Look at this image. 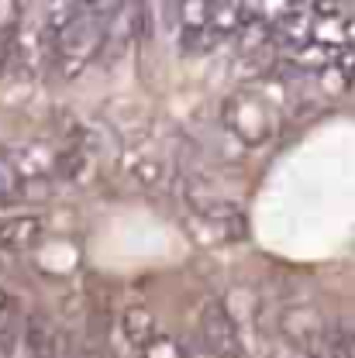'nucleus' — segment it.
<instances>
[{
	"label": "nucleus",
	"instance_id": "obj_1",
	"mask_svg": "<svg viewBox=\"0 0 355 358\" xmlns=\"http://www.w3.org/2000/svg\"><path fill=\"white\" fill-rule=\"evenodd\" d=\"M100 10H104V3L100 7H83L76 14V21L55 38V62L62 66L66 76H76L107 42L111 14H100Z\"/></svg>",
	"mask_w": 355,
	"mask_h": 358
},
{
	"label": "nucleus",
	"instance_id": "obj_2",
	"mask_svg": "<svg viewBox=\"0 0 355 358\" xmlns=\"http://www.w3.org/2000/svg\"><path fill=\"white\" fill-rule=\"evenodd\" d=\"M276 331L279 338L297 352V358H307L324 352L335 341V327L328 324V317L317 310L314 303H290L276 317Z\"/></svg>",
	"mask_w": 355,
	"mask_h": 358
},
{
	"label": "nucleus",
	"instance_id": "obj_3",
	"mask_svg": "<svg viewBox=\"0 0 355 358\" xmlns=\"http://www.w3.org/2000/svg\"><path fill=\"white\" fill-rule=\"evenodd\" d=\"M200 338L214 358H238L242 352V334L235 327V317L224 300H207L200 307Z\"/></svg>",
	"mask_w": 355,
	"mask_h": 358
},
{
	"label": "nucleus",
	"instance_id": "obj_4",
	"mask_svg": "<svg viewBox=\"0 0 355 358\" xmlns=\"http://www.w3.org/2000/svg\"><path fill=\"white\" fill-rule=\"evenodd\" d=\"M42 231H45V224L35 214L7 217V221H0V248L4 252H32L42 241Z\"/></svg>",
	"mask_w": 355,
	"mask_h": 358
},
{
	"label": "nucleus",
	"instance_id": "obj_5",
	"mask_svg": "<svg viewBox=\"0 0 355 358\" xmlns=\"http://www.w3.org/2000/svg\"><path fill=\"white\" fill-rule=\"evenodd\" d=\"M121 327H125V338H128L132 345H138L141 352L159 338V331H155V317H152V310H145V307H132V310H125Z\"/></svg>",
	"mask_w": 355,
	"mask_h": 358
},
{
	"label": "nucleus",
	"instance_id": "obj_6",
	"mask_svg": "<svg viewBox=\"0 0 355 358\" xmlns=\"http://www.w3.org/2000/svg\"><path fill=\"white\" fill-rule=\"evenodd\" d=\"M28 348L35 358H59V334L45 317L28 320Z\"/></svg>",
	"mask_w": 355,
	"mask_h": 358
},
{
	"label": "nucleus",
	"instance_id": "obj_7",
	"mask_svg": "<svg viewBox=\"0 0 355 358\" xmlns=\"http://www.w3.org/2000/svg\"><path fill=\"white\" fill-rule=\"evenodd\" d=\"M141 358H190V355H186V348H179L173 338H155V341L141 352Z\"/></svg>",
	"mask_w": 355,
	"mask_h": 358
},
{
	"label": "nucleus",
	"instance_id": "obj_8",
	"mask_svg": "<svg viewBox=\"0 0 355 358\" xmlns=\"http://www.w3.org/2000/svg\"><path fill=\"white\" fill-rule=\"evenodd\" d=\"M335 355L355 358V327H338L335 331Z\"/></svg>",
	"mask_w": 355,
	"mask_h": 358
},
{
	"label": "nucleus",
	"instance_id": "obj_9",
	"mask_svg": "<svg viewBox=\"0 0 355 358\" xmlns=\"http://www.w3.org/2000/svg\"><path fill=\"white\" fill-rule=\"evenodd\" d=\"M134 176H138V182H141V186H155V182L162 179V166L145 159V162H138V166H134Z\"/></svg>",
	"mask_w": 355,
	"mask_h": 358
},
{
	"label": "nucleus",
	"instance_id": "obj_10",
	"mask_svg": "<svg viewBox=\"0 0 355 358\" xmlns=\"http://www.w3.org/2000/svg\"><path fill=\"white\" fill-rule=\"evenodd\" d=\"M7 307H11V300H7V293L0 289V320H4V313H7Z\"/></svg>",
	"mask_w": 355,
	"mask_h": 358
},
{
	"label": "nucleus",
	"instance_id": "obj_11",
	"mask_svg": "<svg viewBox=\"0 0 355 358\" xmlns=\"http://www.w3.org/2000/svg\"><path fill=\"white\" fill-rule=\"evenodd\" d=\"M0 358H11V341L7 338H0Z\"/></svg>",
	"mask_w": 355,
	"mask_h": 358
},
{
	"label": "nucleus",
	"instance_id": "obj_12",
	"mask_svg": "<svg viewBox=\"0 0 355 358\" xmlns=\"http://www.w3.org/2000/svg\"><path fill=\"white\" fill-rule=\"evenodd\" d=\"M352 83H355V66H352Z\"/></svg>",
	"mask_w": 355,
	"mask_h": 358
}]
</instances>
